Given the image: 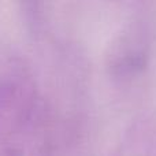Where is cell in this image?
Instances as JSON below:
<instances>
[{
    "label": "cell",
    "mask_w": 156,
    "mask_h": 156,
    "mask_svg": "<svg viewBox=\"0 0 156 156\" xmlns=\"http://www.w3.org/2000/svg\"><path fill=\"white\" fill-rule=\"evenodd\" d=\"M45 143V107L34 85L22 76L0 80V154L43 156Z\"/></svg>",
    "instance_id": "obj_1"
},
{
    "label": "cell",
    "mask_w": 156,
    "mask_h": 156,
    "mask_svg": "<svg viewBox=\"0 0 156 156\" xmlns=\"http://www.w3.org/2000/svg\"><path fill=\"white\" fill-rule=\"evenodd\" d=\"M114 156H156V114L144 115L136 121Z\"/></svg>",
    "instance_id": "obj_2"
},
{
    "label": "cell",
    "mask_w": 156,
    "mask_h": 156,
    "mask_svg": "<svg viewBox=\"0 0 156 156\" xmlns=\"http://www.w3.org/2000/svg\"><path fill=\"white\" fill-rule=\"evenodd\" d=\"M147 38L143 26L134 25L118 38L111 55V65L119 71L134 70L144 63Z\"/></svg>",
    "instance_id": "obj_3"
}]
</instances>
